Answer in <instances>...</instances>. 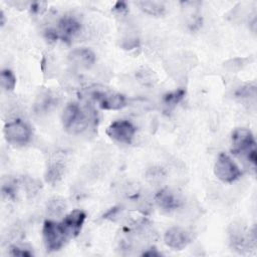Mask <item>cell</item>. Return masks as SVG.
<instances>
[{
    "label": "cell",
    "instance_id": "3",
    "mask_svg": "<svg viewBox=\"0 0 257 257\" xmlns=\"http://www.w3.org/2000/svg\"><path fill=\"white\" fill-rule=\"evenodd\" d=\"M42 236L45 248L48 252H54L61 249L69 240L60 222L46 220L43 223Z\"/></svg>",
    "mask_w": 257,
    "mask_h": 257
},
{
    "label": "cell",
    "instance_id": "25",
    "mask_svg": "<svg viewBox=\"0 0 257 257\" xmlns=\"http://www.w3.org/2000/svg\"><path fill=\"white\" fill-rule=\"evenodd\" d=\"M112 10L118 14H124L127 12V6L124 2H116Z\"/></svg>",
    "mask_w": 257,
    "mask_h": 257
},
{
    "label": "cell",
    "instance_id": "1",
    "mask_svg": "<svg viewBox=\"0 0 257 257\" xmlns=\"http://www.w3.org/2000/svg\"><path fill=\"white\" fill-rule=\"evenodd\" d=\"M95 120L94 114L87 108H82L76 102L68 103L62 112L63 127L71 134L81 133Z\"/></svg>",
    "mask_w": 257,
    "mask_h": 257
},
{
    "label": "cell",
    "instance_id": "7",
    "mask_svg": "<svg viewBox=\"0 0 257 257\" xmlns=\"http://www.w3.org/2000/svg\"><path fill=\"white\" fill-rule=\"evenodd\" d=\"M229 242L235 251L244 253L256 242L255 230L249 233L241 225L232 224L229 229Z\"/></svg>",
    "mask_w": 257,
    "mask_h": 257
},
{
    "label": "cell",
    "instance_id": "20",
    "mask_svg": "<svg viewBox=\"0 0 257 257\" xmlns=\"http://www.w3.org/2000/svg\"><path fill=\"white\" fill-rule=\"evenodd\" d=\"M16 192H17V187H16V183L14 181H11V182L7 181V183L3 184L2 193L7 198L14 199L16 197Z\"/></svg>",
    "mask_w": 257,
    "mask_h": 257
},
{
    "label": "cell",
    "instance_id": "19",
    "mask_svg": "<svg viewBox=\"0 0 257 257\" xmlns=\"http://www.w3.org/2000/svg\"><path fill=\"white\" fill-rule=\"evenodd\" d=\"M185 94H186V90L180 88L175 91L166 93L163 97V101L167 107H173L184 98Z\"/></svg>",
    "mask_w": 257,
    "mask_h": 257
},
{
    "label": "cell",
    "instance_id": "2",
    "mask_svg": "<svg viewBox=\"0 0 257 257\" xmlns=\"http://www.w3.org/2000/svg\"><path fill=\"white\" fill-rule=\"evenodd\" d=\"M232 153L244 158L250 165L256 166V142L252 133L245 127H238L232 134Z\"/></svg>",
    "mask_w": 257,
    "mask_h": 257
},
{
    "label": "cell",
    "instance_id": "17",
    "mask_svg": "<svg viewBox=\"0 0 257 257\" xmlns=\"http://www.w3.org/2000/svg\"><path fill=\"white\" fill-rule=\"evenodd\" d=\"M53 103H54L53 95L49 91H45L38 96L37 101L35 103V107L37 111H46L52 105H54Z\"/></svg>",
    "mask_w": 257,
    "mask_h": 257
},
{
    "label": "cell",
    "instance_id": "22",
    "mask_svg": "<svg viewBox=\"0 0 257 257\" xmlns=\"http://www.w3.org/2000/svg\"><path fill=\"white\" fill-rule=\"evenodd\" d=\"M9 254L12 256H19V257H24V256H33V253L31 251H29V249L23 248V247H19V246H11L10 247V251Z\"/></svg>",
    "mask_w": 257,
    "mask_h": 257
},
{
    "label": "cell",
    "instance_id": "18",
    "mask_svg": "<svg viewBox=\"0 0 257 257\" xmlns=\"http://www.w3.org/2000/svg\"><path fill=\"white\" fill-rule=\"evenodd\" d=\"M0 83L3 89L10 91L13 90L16 84V77L9 69H3L0 74Z\"/></svg>",
    "mask_w": 257,
    "mask_h": 257
},
{
    "label": "cell",
    "instance_id": "6",
    "mask_svg": "<svg viewBox=\"0 0 257 257\" xmlns=\"http://www.w3.org/2000/svg\"><path fill=\"white\" fill-rule=\"evenodd\" d=\"M214 173L216 177L224 183H232L242 175L236 163L225 153H221L218 156L214 166Z\"/></svg>",
    "mask_w": 257,
    "mask_h": 257
},
{
    "label": "cell",
    "instance_id": "15",
    "mask_svg": "<svg viewBox=\"0 0 257 257\" xmlns=\"http://www.w3.org/2000/svg\"><path fill=\"white\" fill-rule=\"evenodd\" d=\"M63 172H64V167L62 164H60L58 162L50 164L45 173L46 182H48L50 184L57 183L62 178Z\"/></svg>",
    "mask_w": 257,
    "mask_h": 257
},
{
    "label": "cell",
    "instance_id": "26",
    "mask_svg": "<svg viewBox=\"0 0 257 257\" xmlns=\"http://www.w3.org/2000/svg\"><path fill=\"white\" fill-rule=\"evenodd\" d=\"M143 255H144V256H161L162 254H161L160 252H158L157 249L151 248V249L145 251V252L143 253Z\"/></svg>",
    "mask_w": 257,
    "mask_h": 257
},
{
    "label": "cell",
    "instance_id": "12",
    "mask_svg": "<svg viewBox=\"0 0 257 257\" xmlns=\"http://www.w3.org/2000/svg\"><path fill=\"white\" fill-rule=\"evenodd\" d=\"M69 61L80 67V68H89L95 61L94 53L85 47L73 49L68 55Z\"/></svg>",
    "mask_w": 257,
    "mask_h": 257
},
{
    "label": "cell",
    "instance_id": "5",
    "mask_svg": "<svg viewBox=\"0 0 257 257\" xmlns=\"http://www.w3.org/2000/svg\"><path fill=\"white\" fill-rule=\"evenodd\" d=\"M89 95L101 109L116 110L126 105L125 96L114 91L94 88L89 92Z\"/></svg>",
    "mask_w": 257,
    "mask_h": 257
},
{
    "label": "cell",
    "instance_id": "4",
    "mask_svg": "<svg viewBox=\"0 0 257 257\" xmlns=\"http://www.w3.org/2000/svg\"><path fill=\"white\" fill-rule=\"evenodd\" d=\"M6 141L13 146H24L31 138L30 126L21 119H14L7 122L3 128Z\"/></svg>",
    "mask_w": 257,
    "mask_h": 257
},
{
    "label": "cell",
    "instance_id": "8",
    "mask_svg": "<svg viewBox=\"0 0 257 257\" xmlns=\"http://www.w3.org/2000/svg\"><path fill=\"white\" fill-rule=\"evenodd\" d=\"M136 132V126L126 119H119L111 122L105 131L110 139L126 145L133 142Z\"/></svg>",
    "mask_w": 257,
    "mask_h": 257
},
{
    "label": "cell",
    "instance_id": "24",
    "mask_svg": "<svg viewBox=\"0 0 257 257\" xmlns=\"http://www.w3.org/2000/svg\"><path fill=\"white\" fill-rule=\"evenodd\" d=\"M45 6H46V4L43 2H32L30 4V9H31V12L38 14L44 10Z\"/></svg>",
    "mask_w": 257,
    "mask_h": 257
},
{
    "label": "cell",
    "instance_id": "14",
    "mask_svg": "<svg viewBox=\"0 0 257 257\" xmlns=\"http://www.w3.org/2000/svg\"><path fill=\"white\" fill-rule=\"evenodd\" d=\"M66 209V203L61 198H53L48 201L46 206V213L48 216L54 218V217H60L64 214Z\"/></svg>",
    "mask_w": 257,
    "mask_h": 257
},
{
    "label": "cell",
    "instance_id": "16",
    "mask_svg": "<svg viewBox=\"0 0 257 257\" xmlns=\"http://www.w3.org/2000/svg\"><path fill=\"white\" fill-rule=\"evenodd\" d=\"M138 5L141 7V9L144 12L153 16H160V15H163L165 12V6L161 2L141 1V2H138Z\"/></svg>",
    "mask_w": 257,
    "mask_h": 257
},
{
    "label": "cell",
    "instance_id": "10",
    "mask_svg": "<svg viewBox=\"0 0 257 257\" xmlns=\"http://www.w3.org/2000/svg\"><path fill=\"white\" fill-rule=\"evenodd\" d=\"M191 234L187 230L180 227H172L168 229L164 236L166 245L176 250L184 249L191 242Z\"/></svg>",
    "mask_w": 257,
    "mask_h": 257
},
{
    "label": "cell",
    "instance_id": "23",
    "mask_svg": "<svg viewBox=\"0 0 257 257\" xmlns=\"http://www.w3.org/2000/svg\"><path fill=\"white\" fill-rule=\"evenodd\" d=\"M45 38L48 40V41H56L58 38H59V34L57 32L56 29H53V28H49V29H46L45 30Z\"/></svg>",
    "mask_w": 257,
    "mask_h": 257
},
{
    "label": "cell",
    "instance_id": "9",
    "mask_svg": "<svg viewBox=\"0 0 257 257\" xmlns=\"http://www.w3.org/2000/svg\"><path fill=\"white\" fill-rule=\"evenodd\" d=\"M86 215L81 210H73L67 215L64 216L62 221L60 222L67 237L69 239L76 237L82 228V225L85 221Z\"/></svg>",
    "mask_w": 257,
    "mask_h": 257
},
{
    "label": "cell",
    "instance_id": "13",
    "mask_svg": "<svg viewBox=\"0 0 257 257\" xmlns=\"http://www.w3.org/2000/svg\"><path fill=\"white\" fill-rule=\"evenodd\" d=\"M155 201L162 210L167 212L176 210L181 204L179 198L168 189L160 190L155 196Z\"/></svg>",
    "mask_w": 257,
    "mask_h": 257
},
{
    "label": "cell",
    "instance_id": "11",
    "mask_svg": "<svg viewBox=\"0 0 257 257\" xmlns=\"http://www.w3.org/2000/svg\"><path fill=\"white\" fill-rule=\"evenodd\" d=\"M80 30V23L75 17L66 15L58 21L57 32L63 41H69Z\"/></svg>",
    "mask_w": 257,
    "mask_h": 257
},
{
    "label": "cell",
    "instance_id": "21",
    "mask_svg": "<svg viewBox=\"0 0 257 257\" xmlns=\"http://www.w3.org/2000/svg\"><path fill=\"white\" fill-rule=\"evenodd\" d=\"M236 96L241 97V98L251 97V96L254 97L255 96V86L245 85V86L238 88L236 91Z\"/></svg>",
    "mask_w": 257,
    "mask_h": 257
},
{
    "label": "cell",
    "instance_id": "27",
    "mask_svg": "<svg viewBox=\"0 0 257 257\" xmlns=\"http://www.w3.org/2000/svg\"><path fill=\"white\" fill-rule=\"evenodd\" d=\"M0 17H1V25L3 26V25H4V23H5V16H4L3 11H1V15H0Z\"/></svg>",
    "mask_w": 257,
    "mask_h": 257
}]
</instances>
